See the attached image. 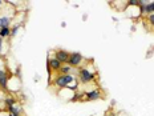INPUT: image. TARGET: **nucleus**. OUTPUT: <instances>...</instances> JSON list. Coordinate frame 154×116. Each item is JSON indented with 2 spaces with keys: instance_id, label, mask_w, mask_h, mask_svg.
Segmentation results:
<instances>
[{
  "instance_id": "f257e3e1",
  "label": "nucleus",
  "mask_w": 154,
  "mask_h": 116,
  "mask_svg": "<svg viewBox=\"0 0 154 116\" xmlns=\"http://www.w3.org/2000/svg\"><path fill=\"white\" fill-rule=\"evenodd\" d=\"M77 75H79V82L81 84H89V83L94 82L96 79V72H93L88 67H80L77 69Z\"/></svg>"
},
{
  "instance_id": "f03ea898",
  "label": "nucleus",
  "mask_w": 154,
  "mask_h": 116,
  "mask_svg": "<svg viewBox=\"0 0 154 116\" xmlns=\"http://www.w3.org/2000/svg\"><path fill=\"white\" fill-rule=\"evenodd\" d=\"M76 75H56L54 79H52L53 84L59 88H68L73 82H76Z\"/></svg>"
},
{
  "instance_id": "7ed1b4c3",
  "label": "nucleus",
  "mask_w": 154,
  "mask_h": 116,
  "mask_svg": "<svg viewBox=\"0 0 154 116\" xmlns=\"http://www.w3.org/2000/svg\"><path fill=\"white\" fill-rule=\"evenodd\" d=\"M82 62H84V56H82L80 52H70L69 53V59H68V63L70 67H73V68H77V67H81Z\"/></svg>"
},
{
  "instance_id": "20e7f679",
  "label": "nucleus",
  "mask_w": 154,
  "mask_h": 116,
  "mask_svg": "<svg viewBox=\"0 0 154 116\" xmlns=\"http://www.w3.org/2000/svg\"><path fill=\"white\" fill-rule=\"evenodd\" d=\"M101 98H102V93H101V89H98V88H94V89H91V91L84 92V100L96 102V100H100Z\"/></svg>"
},
{
  "instance_id": "39448f33",
  "label": "nucleus",
  "mask_w": 154,
  "mask_h": 116,
  "mask_svg": "<svg viewBox=\"0 0 154 116\" xmlns=\"http://www.w3.org/2000/svg\"><path fill=\"white\" fill-rule=\"evenodd\" d=\"M63 64L59 62V60L56 59V57H48V64H47V68H48V72H59L60 68H61Z\"/></svg>"
},
{
  "instance_id": "423d86ee",
  "label": "nucleus",
  "mask_w": 154,
  "mask_h": 116,
  "mask_svg": "<svg viewBox=\"0 0 154 116\" xmlns=\"http://www.w3.org/2000/svg\"><path fill=\"white\" fill-rule=\"evenodd\" d=\"M54 57L61 64H66L69 59V52L65 50H57V51H54Z\"/></svg>"
},
{
  "instance_id": "0eeeda50",
  "label": "nucleus",
  "mask_w": 154,
  "mask_h": 116,
  "mask_svg": "<svg viewBox=\"0 0 154 116\" xmlns=\"http://www.w3.org/2000/svg\"><path fill=\"white\" fill-rule=\"evenodd\" d=\"M9 73L7 72V69H0V88L7 89L8 82H9Z\"/></svg>"
},
{
  "instance_id": "6e6552de",
  "label": "nucleus",
  "mask_w": 154,
  "mask_h": 116,
  "mask_svg": "<svg viewBox=\"0 0 154 116\" xmlns=\"http://www.w3.org/2000/svg\"><path fill=\"white\" fill-rule=\"evenodd\" d=\"M76 71H77V68H73L69 64H63L59 72L61 73V75H75V73H77Z\"/></svg>"
},
{
  "instance_id": "1a4fd4ad",
  "label": "nucleus",
  "mask_w": 154,
  "mask_h": 116,
  "mask_svg": "<svg viewBox=\"0 0 154 116\" xmlns=\"http://www.w3.org/2000/svg\"><path fill=\"white\" fill-rule=\"evenodd\" d=\"M14 18H9V16H5V15H0V30L2 28H9Z\"/></svg>"
},
{
  "instance_id": "9d476101",
  "label": "nucleus",
  "mask_w": 154,
  "mask_h": 116,
  "mask_svg": "<svg viewBox=\"0 0 154 116\" xmlns=\"http://www.w3.org/2000/svg\"><path fill=\"white\" fill-rule=\"evenodd\" d=\"M7 111H8V114H15V115H20L21 112H23V108H21V105H17V104H15V105H12V107L7 108Z\"/></svg>"
},
{
  "instance_id": "9b49d317",
  "label": "nucleus",
  "mask_w": 154,
  "mask_h": 116,
  "mask_svg": "<svg viewBox=\"0 0 154 116\" xmlns=\"http://www.w3.org/2000/svg\"><path fill=\"white\" fill-rule=\"evenodd\" d=\"M4 104L7 108H9V107H12V105L17 104V100H16L15 96H7V98L4 99Z\"/></svg>"
},
{
  "instance_id": "f8f14e48",
  "label": "nucleus",
  "mask_w": 154,
  "mask_h": 116,
  "mask_svg": "<svg viewBox=\"0 0 154 116\" xmlns=\"http://www.w3.org/2000/svg\"><path fill=\"white\" fill-rule=\"evenodd\" d=\"M154 14V2H146L145 5V15H152Z\"/></svg>"
},
{
  "instance_id": "ddd939ff",
  "label": "nucleus",
  "mask_w": 154,
  "mask_h": 116,
  "mask_svg": "<svg viewBox=\"0 0 154 116\" xmlns=\"http://www.w3.org/2000/svg\"><path fill=\"white\" fill-rule=\"evenodd\" d=\"M8 36H11V28H2L0 30V37L7 39Z\"/></svg>"
},
{
  "instance_id": "4468645a",
  "label": "nucleus",
  "mask_w": 154,
  "mask_h": 116,
  "mask_svg": "<svg viewBox=\"0 0 154 116\" xmlns=\"http://www.w3.org/2000/svg\"><path fill=\"white\" fill-rule=\"evenodd\" d=\"M20 27H21V23L14 24V27L11 28V36H16V34H17V31H19V28Z\"/></svg>"
},
{
  "instance_id": "2eb2a0df",
  "label": "nucleus",
  "mask_w": 154,
  "mask_h": 116,
  "mask_svg": "<svg viewBox=\"0 0 154 116\" xmlns=\"http://www.w3.org/2000/svg\"><path fill=\"white\" fill-rule=\"evenodd\" d=\"M147 21H149V24H150V25H153V27H154V14H152V15L147 16Z\"/></svg>"
},
{
  "instance_id": "dca6fc26",
  "label": "nucleus",
  "mask_w": 154,
  "mask_h": 116,
  "mask_svg": "<svg viewBox=\"0 0 154 116\" xmlns=\"http://www.w3.org/2000/svg\"><path fill=\"white\" fill-rule=\"evenodd\" d=\"M105 116H116V115L113 114V111H112V109H108L106 114H105Z\"/></svg>"
},
{
  "instance_id": "f3484780",
  "label": "nucleus",
  "mask_w": 154,
  "mask_h": 116,
  "mask_svg": "<svg viewBox=\"0 0 154 116\" xmlns=\"http://www.w3.org/2000/svg\"><path fill=\"white\" fill-rule=\"evenodd\" d=\"M3 43H4V39L0 37V53L3 52Z\"/></svg>"
},
{
  "instance_id": "a211bd4d",
  "label": "nucleus",
  "mask_w": 154,
  "mask_h": 116,
  "mask_svg": "<svg viewBox=\"0 0 154 116\" xmlns=\"http://www.w3.org/2000/svg\"><path fill=\"white\" fill-rule=\"evenodd\" d=\"M3 5H4V2H2V0H0V8H2Z\"/></svg>"
},
{
  "instance_id": "6ab92c4d",
  "label": "nucleus",
  "mask_w": 154,
  "mask_h": 116,
  "mask_svg": "<svg viewBox=\"0 0 154 116\" xmlns=\"http://www.w3.org/2000/svg\"><path fill=\"white\" fill-rule=\"evenodd\" d=\"M8 116H20V115H15V114H8Z\"/></svg>"
}]
</instances>
